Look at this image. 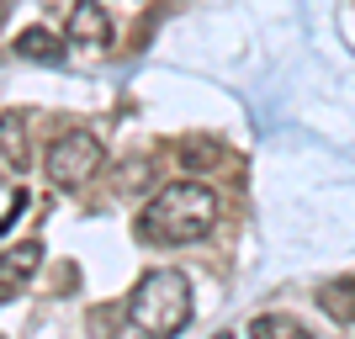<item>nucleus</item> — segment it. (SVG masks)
<instances>
[{
    "label": "nucleus",
    "mask_w": 355,
    "mask_h": 339,
    "mask_svg": "<svg viewBox=\"0 0 355 339\" xmlns=\"http://www.w3.org/2000/svg\"><path fill=\"white\" fill-rule=\"evenodd\" d=\"M138 228L154 244H196V238H207L218 228V196L207 186H196V180H175L148 202Z\"/></svg>",
    "instance_id": "1"
},
{
    "label": "nucleus",
    "mask_w": 355,
    "mask_h": 339,
    "mask_svg": "<svg viewBox=\"0 0 355 339\" xmlns=\"http://www.w3.org/2000/svg\"><path fill=\"white\" fill-rule=\"evenodd\" d=\"M186 318H191V281L175 266H159L148 276H138L133 297H128V324L138 334H180Z\"/></svg>",
    "instance_id": "2"
},
{
    "label": "nucleus",
    "mask_w": 355,
    "mask_h": 339,
    "mask_svg": "<svg viewBox=\"0 0 355 339\" xmlns=\"http://www.w3.org/2000/svg\"><path fill=\"white\" fill-rule=\"evenodd\" d=\"M101 164H106V148H101V138L85 133V128L53 138V148H48V175H53V186H64V191H80Z\"/></svg>",
    "instance_id": "3"
},
{
    "label": "nucleus",
    "mask_w": 355,
    "mask_h": 339,
    "mask_svg": "<svg viewBox=\"0 0 355 339\" xmlns=\"http://www.w3.org/2000/svg\"><path fill=\"white\" fill-rule=\"evenodd\" d=\"M37 266H43V244H37V238L11 244V250L0 254V292H21V286L37 276Z\"/></svg>",
    "instance_id": "4"
},
{
    "label": "nucleus",
    "mask_w": 355,
    "mask_h": 339,
    "mask_svg": "<svg viewBox=\"0 0 355 339\" xmlns=\"http://www.w3.org/2000/svg\"><path fill=\"white\" fill-rule=\"evenodd\" d=\"M64 37H74V43H85V48H90V43H106V37H112V21H106L101 0H74Z\"/></svg>",
    "instance_id": "5"
},
{
    "label": "nucleus",
    "mask_w": 355,
    "mask_h": 339,
    "mask_svg": "<svg viewBox=\"0 0 355 339\" xmlns=\"http://www.w3.org/2000/svg\"><path fill=\"white\" fill-rule=\"evenodd\" d=\"M0 159L11 170H27L32 144H27V117L21 112H0Z\"/></svg>",
    "instance_id": "6"
},
{
    "label": "nucleus",
    "mask_w": 355,
    "mask_h": 339,
    "mask_svg": "<svg viewBox=\"0 0 355 339\" xmlns=\"http://www.w3.org/2000/svg\"><path fill=\"white\" fill-rule=\"evenodd\" d=\"M16 53H21V59H59V53H64V43L53 37V32L32 27V32H21V37H16Z\"/></svg>",
    "instance_id": "7"
},
{
    "label": "nucleus",
    "mask_w": 355,
    "mask_h": 339,
    "mask_svg": "<svg viewBox=\"0 0 355 339\" xmlns=\"http://www.w3.org/2000/svg\"><path fill=\"white\" fill-rule=\"evenodd\" d=\"M250 334H302V324H297V318H286V313H276V318H254Z\"/></svg>",
    "instance_id": "8"
}]
</instances>
